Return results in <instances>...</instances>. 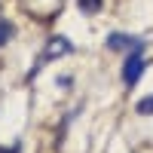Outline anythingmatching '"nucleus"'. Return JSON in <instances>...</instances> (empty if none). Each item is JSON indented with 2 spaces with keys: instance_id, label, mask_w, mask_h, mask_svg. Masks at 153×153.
Instances as JSON below:
<instances>
[{
  "instance_id": "3",
  "label": "nucleus",
  "mask_w": 153,
  "mask_h": 153,
  "mask_svg": "<svg viewBox=\"0 0 153 153\" xmlns=\"http://www.w3.org/2000/svg\"><path fill=\"white\" fill-rule=\"evenodd\" d=\"M107 49H126V52H132V49H141L144 52V40H138V37H129V34H110L107 37Z\"/></svg>"
},
{
  "instance_id": "4",
  "label": "nucleus",
  "mask_w": 153,
  "mask_h": 153,
  "mask_svg": "<svg viewBox=\"0 0 153 153\" xmlns=\"http://www.w3.org/2000/svg\"><path fill=\"white\" fill-rule=\"evenodd\" d=\"M101 3H104V0H76L80 12H86V16H95V12L101 9Z\"/></svg>"
},
{
  "instance_id": "1",
  "label": "nucleus",
  "mask_w": 153,
  "mask_h": 153,
  "mask_svg": "<svg viewBox=\"0 0 153 153\" xmlns=\"http://www.w3.org/2000/svg\"><path fill=\"white\" fill-rule=\"evenodd\" d=\"M71 52H74V46H71V40H68V37H49V40H46V49L40 52V58L34 61V68L28 71V80H34V76L43 71V65H46V61L61 58V55H71Z\"/></svg>"
},
{
  "instance_id": "5",
  "label": "nucleus",
  "mask_w": 153,
  "mask_h": 153,
  "mask_svg": "<svg viewBox=\"0 0 153 153\" xmlns=\"http://www.w3.org/2000/svg\"><path fill=\"white\" fill-rule=\"evenodd\" d=\"M12 34H16V28H12L6 19H0V49H3V46L12 40Z\"/></svg>"
},
{
  "instance_id": "2",
  "label": "nucleus",
  "mask_w": 153,
  "mask_h": 153,
  "mask_svg": "<svg viewBox=\"0 0 153 153\" xmlns=\"http://www.w3.org/2000/svg\"><path fill=\"white\" fill-rule=\"evenodd\" d=\"M144 68H147V61L141 58V49H132L129 58H126V65H123V83L126 86H135L138 80H141Z\"/></svg>"
},
{
  "instance_id": "6",
  "label": "nucleus",
  "mask_w": 153,
  "mask_h": 153,
  "mask_svg": "<svg viewBox=\"0 0 153 153\" xmlns=\"http://www.w3.org/2000/svg\"><path fill=\"white\" fill-rule=\"evenodd\" d=\"M141 117H153V95H147V98H141L138 101V107H135Z\"/></svg>"
}]
</instances>
